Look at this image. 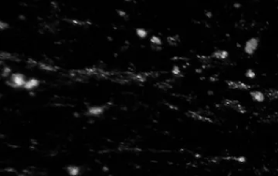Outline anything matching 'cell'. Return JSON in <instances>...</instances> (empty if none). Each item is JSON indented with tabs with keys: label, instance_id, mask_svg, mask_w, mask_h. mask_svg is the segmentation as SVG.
Wrapping results in <instances>:
<instances>
[{
	"label": "cell",
	"instance_id": "1",
	"mask_svg": "<svg viewBox=\"0 0 278 176\" xmlns=\"http://www.w3.org/2000/svg\"><path fill=\"white\" fill-rule=\"evenodd\" d=\"M26 81L27 79L25 77V75L20 73H15L12 74V76L10 77V85L16 88L24 87Z\"/></svg>",
	"mask_w": 278,
	"mask_h": 176
},
{
	"label": "cell",
	"instance_id": "2",
	"mask_svg": "<svg viewBox=\"0 0 278 176\" xmlns=\"http://www.w3.org/2000/svg\"><path fill=\"white\" fill-rule=\"evenodd\" d=\"M259 39L257 38H251L247 40L244 46V51L247 55H253L259 47Z\"/></svg>",
	"mask_w": 278,
	"mask_h": 176
},
{
	"label": "cell",
	"instance_id": "3",
	"mask_svg": "<svg viewBox=\"0 0 278 176\" xmlns=\"http://www.w3.org/2000/svg\"><path fill=\"white\" fill-rule=\"evenodd\" d=\"M104 112V108L103 106H92L90 107L87 110L88 115L92 117H97L100 116Z\"/></svg>",
	"mask_w": 278,
	"mask_h": 176
},
{
	"label": "cell",
	"instance_id": "4",
	"mask_svg": "<svg viewBox=\"0 0 278 176\" xmlns=\"http://www.w3.org/2000/svg\"><path fill=\"white\" fill-rule=\"evenodd\" d=\"M39 84H40V82L37 79V78H29V79H27L26 81V83L25 84V90H34L35 88H37V87L39 86Z\"/></svg>",
	"mask_w": 278,
	"mask_h": 176
},
{
	"label": "cell",
	"instance_id": "5",
	"mask_svg": "<svg viewBox=\"0 0 278 176\" xmlns=\"http://www.w3.org/2000/svg\"><path fill=\"white\" fill-rule=\"evenodd\" d=\"M250 96H251L253 100H255L256 102L259 103L263 102V101H264V99H265L264 94L263 92H261V91H251V92H250Z\"/></svg>",
	"mask_w": 278,
	"mask_h": 176
},
{
	"label": "cell",
	"instance_id": "6",
	"mask_svg": "<svg viewBox=\"0 0 278 176\" xmlns=\"http://www.w3.org/2000/svg\"><path fill=\"white\" fill-rule=\"evenodd\" d=\"M213 56L216 58V59H219V60H225L228 56V52L227 51L219 50V51H216L214 52Z\"/></svg>",
	"mask_w": 278,
	"mask_h": 176
},
{
	"label": "cell",
	"instance_id": "7",
	"mask_svg": "<svg viewBox=\"0 0 278 176\" xmlns=\"http://www.w3.org/2000/svg\"><path fill=\"white\" fill-rule=\"evenodd\" d=\"M67 171L70 176H78L80 174V168L77 166H70L67 168Z\"/></svg>",
	"mask_w": 278,
	"mask_h": 176
},
{
	"label": "cell",
	"instance_id": "8",
	"mask_svg": "<svg viewBox=\"0 0 278 176\" xmlns=\"http://www.w3.org/2000/svg\"><path fill=\"white\" fill-rule=\"evenodd\" d=\"M136 34L139 36V38L144 39V38H146V37H147L148 32H147L145 29H143V28H139V29H136Z\"/></svg>",
	"mask_w": 278,
	"mask_h": 176
},
{
	"label": "cell",
	"instance_id": "9",
	"mask_svg": "<svg viewBox=\"0 0 278 176\" xmlns=\"http://www.w3.org/2000/svg\"><path fill=\"white\" fill-rule=\"evenodd\" d=\"M150 41H151L152 43H153V44L157 45V46H159V45L161 44V40L160 38H158L157 36H153L150 39Z\"/></svg>",
	"mask_w": 278,
	"mask_h": 176
},
{
	"label": "cell",
	"instance_id": "10",
	"mask_svg": "<svg viewBox=\"0 0 278 176\" xmlns=\"http://www.w3.org/2000/svg\"><path fill=\"white\" fill-rule=\"evenodd\" d=\"M256 76L255 73V71L250 69H248V70L246 72V77H248V78H250V79H253V78H255Z\"/></svg>",
	"mask_w": 278,
	"mask_h": 176
},
{
	"label": "cell",
	"instance_id": "11",
	"mask_svg": "<svg viewBox=\"0 0 278 176\" xmlns=\"http://www.w3.org/2000/svg\"><path fill=\"white\" fill-rule=\"evenodd\" d=\"M10 72H11V69H10L9 68H5V69L3 72V76H8Z\"/></svg>",
	"mask_w": 278,
	"mask_h": 176
},
{
	"label": "cell",
	"instance_id": "12",
	"mask_svg": "<svg viewBox=\"0 0 278 176\" xmlns=\"http://www.w3.org/2000/svg\"><path fill=\"white\" fill-rule=\"evenodd\" d=\"M237 161H240V162H241V163H243V162L246 161V158H245L244 157H238Z\"/></svg>",
	"mask_w": 278,
	"mask_h": 176
},
{
	"label": "cell",
	"instance_id": "13",
	"mask_svg": "<svg viewBox=\"0 0 278 176\" xmlns=\"http://www.w3.org/2000/svg\"><path fill=\"white\" fill-rule=\"evenodd\" d=\"M234 7H236V8H240L241 4L240 3H235V4H234Z\"/></svg>",
	"mask_w": 278,
	"mask_h": 176
},
{
	"label": "cell",
	"instance_id": "14",
	"mask_svg": "<svg viewBox=\"0 0 278 176\" xmlns=\"http://www.w3.org/2000/svg\"><path fill=\"white\" fill-rule=\"evenodd\" d=\"M206 13H207V14H205V15L208 16V17H211V16H212L211 13V12H206Z\"/></svg>",
	"mask_w": 278,
	"mask_h": 176
}]
</instances>
